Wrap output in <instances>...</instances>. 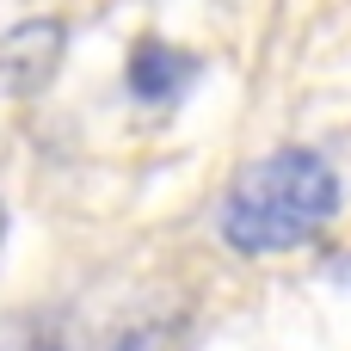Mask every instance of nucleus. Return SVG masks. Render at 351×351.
<instances>
[{
    "mask_svg": "<svg viewBox=\"0 0 351 351\" xmlns=\"http://www.w3.org/2000/svg\"><path fill=\"white\" fill-rule=\"evenodd\" d=\"M333 216H339L333 160L321 148H271L265 160L234 173L216 234H222V247L265 259V253H290V247L315 241Z\"/></svg>",
    "mask_w": 351,
    "mask_h": 351,
    "instance_id": "nucleus-1",
    "label": "nucleus"
},
{
    "mask_svg": "<svg viewBox=\"0 0 351 351\" xmlns=\"http://www.w3.org/2000/svg\"><path fill=\"white\" fill-rule=\"evenodd\" d=\"M68 56L62 19H19L0 31V99H37Z\"/></svg>",
    "mask_w": 351,
    "mask_h": 351,
    "instance_id": "nucleus-2",
    "label": "nucleus"
},
{
    "mask_svg": "<svg viewBox=\"0 0 351 351\" xmlns=\"http://www.w3.org/2000/svg\"><path fill=\"white\" fill-rule=\"evenodd\" d=\"M191 74H197V56H185V49H173V43H160V37H142L136 56H130V86H136L142 99H167V93H179Z\"/></svg>",
    "mask_w": 351,
    "mask_h": 351,
    "instance_id": "nucleus-3",
    "label": "nucleus"
},
{
    "mask_svg": "<svg viewBox=\"0 0 351 351\" xmlns=\"http://www.w3.org/2000/svg\"><path fill=\"white\" fill-rule=\"evenodd\" d=\"M191 315H160V321H142V327H123L111 351H191Z\"/></svg>",
    "mask_w": 351,
    "mask_h": 351,
    "instance_id": "nucleus-4",
    "label": "nucleus"
},
{
    "mask_svg": "<svg viewBox=\"0 0 351 351\" xmlns=\"http://www.w3.org/2000/svg\"><path fill=\"white\" fill-rule=\"evenodd\" d=\"M0 351H68V321H56V315H25V321H6Z\"/></svg>",
    "mask_w": 351,
    "mask_h": 351,
    "instance_id": "nucleus-5",
    "label": "nucleus"
},
{
    "mask_svg": "<svg viewBox=\"0 0 351 351\" xmlns=\"http://www.w3.org/2000/svg\"><path fill=\"white\" fill-rule=\"evenodd\" d=\"M0 234H6V204H0Z\"/></svg>",
    "mask_w": 351,
    "mask_h": 351,
    "instance_id": "nucleus-6",
    "label": "nucleus"
}]
</instances>
